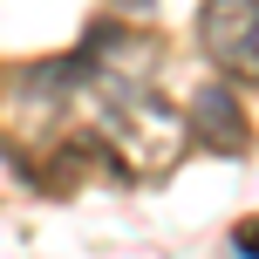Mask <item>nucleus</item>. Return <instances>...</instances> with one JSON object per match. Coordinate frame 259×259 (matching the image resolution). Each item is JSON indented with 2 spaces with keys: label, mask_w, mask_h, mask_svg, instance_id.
<instances>
[{
  "label": "nucleus",
  "mask_w": 259,
  "mask_h": 259,
  "mask_svg": "<svg viewBox=\"0 0 259 259\" xmlns=\"http://www.w3.org/2000/svg\"><path fill=\"white\" fill-rule=\"evenodd\" d=\"M239 259H259V225H239Z\"/></svg>",
  "instance_id": "obj_3"
},
{
  "label": "nucleus",
  "mask_w": 259,
  "mask_h": 259,
  "mask_svg": "<svg viewBox=\"0 0 259 259\" xmlns=\"http://www.w3.org/2000/svg\"><path fill=\"white\" fill-rule=\"evenodd\" d=\"M116 7H150V0H116Z\"/></svg>",
  "instance_id": "obj_4"
},
{
  "label": "nucleus",
  "mask_w": 259,
  "mask_h": 259,
  "mask_svg": "<svg viewBox=\"0 0 259 259\" xmlns=\"http://www.w3.org/2000/svg\"><path fill=\"white\" fill-rule=\"evenodd\" d=\"M198 34L232 82H259V0H205Z\"/></svg>",
  "instance_id": "obj_1"
},
{
  "label": "nucleus",
  "mask_w": 259,
  "mask_h": 259,
  "mask_svg": "<svg viewBox=\"0 0 259 259\" xmlns=\"http://www.w3.org/2000/svg\"><path fill=\"white\" fill-rule=\"evenodd\" d=\"M191 130L211 143V150H246L252 143V123H246V109H239L232 82H205V89L191 96Z\"/></svg>",
  "instance_id": "obj_2"
}]
</instances>
